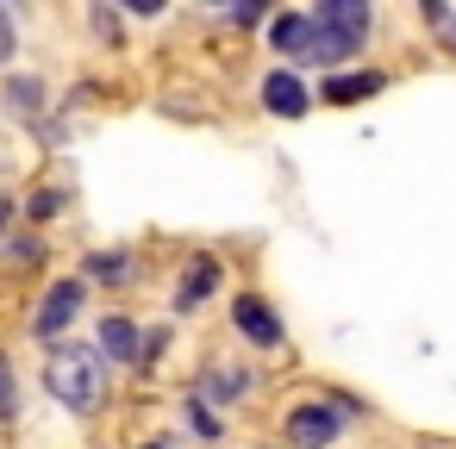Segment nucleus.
Instances as JSON below:
<instances>
[{
    "label": "nucleus",
    "instance_id": "obj_17",
    "mask_svg": "<svg viewBox=\"0 0 456 449\" xmlns=\"http://www.w3.org/2000/svg\"><path fill=\"white\" fill-rule=\"evenodd\" d=\"M13 51H20V38H13V13L0 7V63H13Z\"/></svg>",
    "mask_w": 456,
    "mask_h": 449
},
{
    "label": "nucleus",
    "instance_id": "obj_10",
    "mask_svg": "<svg viewBox=\"0 0 456 449\" xmlns=\"http://www.w3.org/2000/svg\"><path fill=\"white\" fill-rule=\"evenodd\" d=\"M0 100H7V113L45 125V113H51V82H45V76H7V82H0Z\"/></svg>",
    "mask_w": 456,
    "mask_h": 449
},
{
    "label": "nucleus",
    "instance_id": "obj_8",
    "mask_svg": "<svg viewBox=\"0 0 456 449\" xmlns=\"http://www.w3.org/2000/svg\"><path fill=\"white\" fill-rule=\"evenodd\" d=\"M306 107H313V94H306V82H300L294 69H269V76H263V113H275V119H306Z\"/></svg>",
    "mask_w": 456,
    "mask_h": 449
},
{
    "label": "nucleus",
    "instance_id": "obj_3",
    "mask_svg": "<svg viewBox=\"0 0 456 449\" xmlns=\"http://www.w3.org/2000/svg\"><path fill=\"white\" fill-rule=\"evenodd\" d=\"M82 306H88V281H82V275L51 281L45 300H38V312H32V337H38V343H63V331L82 318Z\"/></svg>",
    "mask_w": 456,
    "mask_h": 449
},
{
    "label": "nucleus",
    "instance_id": "obj_19",
    "mask_svg": "<svg viewBox=\"0 0 456 449\" xmlns=\"http://www.w3.org/2000/svg\"><path fill=\"white\" fill-rule=\"evenodd\" d=\"M437 44H444V51H450V57H456V13H450V20H444V26H437Z\"/></svg>",
    "mask_w": 456,
    "mask_h": 449
},
{
    "label": "nucleus",
    "instance_id": "obj_15",
    "mask_svg": "<svg viewBox=\"0 0 456 449\" xmlns=\"http://www.w3.org/2000/svg\"><path fill=\"white\" fill-rule=\"evenodd\" d=\"M13 418H20V381H13L7 349H0V424H13Z\"/></svg>",
    "mask_w": 456,
    "mask_h": 449
},
{
    "label": "nucleus",
    "instance_id": "obj_9",
    "mask_svg": "<svg viewBox=\"0 0 456 449\" xmlns=\"http://www.w3.org/2000/svg\"><path fill=\"white\" fill-rule=\"evenodd\" d=\"M94 349H101V362H119V368H126V362H138V356H144V331H138L126 312H107V318H101Z\"/></svg>",
    "mask_w": 456,
    "mask_h": 449
},
{
    "label": "nucleus",
    "instance_id": "obj_22",
    "mask_svg": "<svg viewBox=\"0 0 456 449\" xmlns=\"http://www.w3.org/2000/svg\"><path fill=\"white\" fill-rule=\"evenodd\" d=\"M144 449H169V443H144Z\"/></svg>",
    "mask_w": 456,
    "mask_h": 449
},
{
    "label": "nucleus",
    "instance_id": "obj_14",
    "mask_svg": "<svg viewBox=\"0 0 456 449\" xmlns=\"http://www.w3.org/2000/svg\"><path fill=\"white\" fill-rule=\"evenodd\" d=\"M126 275H132V256L126 250H94L82 262V281H126Z\"/></svg>",
    "mask_w": 456,
    "mask_h": 449
},
{
    "label": "nucleus",
    "instance_id": "obj_13",
    "mask_svg": "<svg viewBox=\"0 0 456 449\" xmlns=\"http://www.w3.org/2000/svg\"><path fill=\"white\" fill-rule=\"evenodd\" d=\"M63 206H69V194H63V188H32L20 212H26L32 225H51V219H63Z\"/></svg>",
    "mask_w": 456,
    "mask_h": 449
},
{
    "label": "nucleus",
    "instance_id": "obj_18",
    "mask_svg": "<svg viewBox=\"0 0 456 449\" xmlns=\"http://www.w3.org/2000/svg\"><path fill=\"white\" fill-rule=\"evenodd\" d=\"M38 256H45L38 237H20V244H13V262H38Z\"/></svg>",
    "mask_w": 456,
    "mask_h": 449
},
{
    "label": "nucleus",
    "instance_id": "obj_21",
    "mask_svg": "<svg viewBox=\"0 0 456 449\" xmlns=\"http://www.w3.org/2000/svg\"><path fill=\"white\" fill-rule=\"evenodd\" d=\"M13 212H20V206H13V194H0V225H7Z\"/></svg>",
    "mask_w": 456,
    "mask_h": 449
},
{
    "label": "nucleus",
    "instance_id": "obj_5",
    "mask_svg": "<svg viewBox=\"0 0 456 449\" xmlns=\"http://www.w3.org/2000/svg\"><path fill=\"white\" fill-rule=\"evenodd\" d=\"M232 325H238V337L256 343V349H281V343H288V325H281V312H275L263 293H238V300H232Z\"/></svg>",
    "mask_w": 456,
    "mask_h": 449
},
{
    "label": "nucleus",
    "instance_id": "obj_20",
    "mask_svg": "<svg viewBox=\"0 0 456 449\" xmlns=\"http://www.w3.org/2000/svg\"><path fill=\"white\" fill-rule=\"evenodd\" d=\"M7 169H13V144H7V138H0V175H7Z\"/></svg>",
    "mask_w": 456,
    "mask_h": 449
},
{
    "label": "nucleus",
    "instance_id": "obj_1",
    "mask_svg": "<svg viewBox=\"0 0 456 449\" xmlns=\"http://www.w3.org/2000/svg\"><path fill=\"white\" fill-rule=\"evenodd\" d=\"M45 393L63 405V412H76V418H94L101 405H107V362H101V349L94 343H51L45 349Z\"/></svg>",
    "mask_w": 456,
    "mask_h": 449
},
{
    "label": "nucleus",
    "instance_id": "obj_4",
    "mask_svg": "<svg viewBox=\"0 0 456 449\" xmlns=\"http://www.w3.org/2000/svg\"><path fill=\"white\" fill-rule=\"evenodd\" d=\"M281 437H288V449H331L344 437V412L331 399H300L281 418Z\"/></svg>",
    "mask_w": 456,
    "mask_h": 449
},
{
    "label": "nucleus",
    "instance_id": "obj_7",
    "mask_svg": "<svg viewBox=\"0 0 456 449\" xmlns=\"http://www.w3.org/2000/svg\"><path fill=\"white\" fill-rule=\"evenodd\" d=\"M219 275H225V269H219V256H207V250H200V256L182 269V281H175V300H169V306H175V312H200V306L219 293Z\"/></svg>",
    "mask_w": 456,
    "mask_h": 449
},
{
    "label": "nucleus",
    "instance_id": "obj_11",
    "mask_svg": "<svg viewBox=\"0 0 456 449\" xmlns=\"http://www.w3.org/2000/svg\"><path fill=\"white\" fill-rule=\"evenodd\" d=\"M387 82L375 76V69H350V76H325L319 82V100L325 107H356V100H369V94H381Z\"/></svg>",
    "mask_w": 456,
    "mask_h": 449
},
{
    "label": "nucleus",
    "instance_id": "obj_12",
    "mask_svg": "<svg viewBox=\"0 0 456 449\" xmlns=\"http://www.w3.org/2000/svg\"><path fill=\"white\" fill-rule=\"evenodd\" d=\"M244 393H250V374H244V368H207L200 387H194L200 405H232V399H244Z\"/></svg>",
    "mask_w": 456,
    "mask_h": 449
},
{
    "label": "nucleus",
    "instance_id": "obj_6",
    "mask_svg": "<svg viewBox=\"0 0 456 449\" xmlns=\"http://www.w3.org/2000/svg\"><path fill=\"white\" fill-rule=\"evenodd\" d=\"M269 51H281L288 63H319L313 13H275V20H269Z\"/></svg>",
    "mask_w": 456,
    "mask_h": 449
},
{
    "label": "nucleus",
    "instance_id": "obj_2",
    "mask_svg": "<svg viewBox=\"0 0 456 449\" xmlns=\"http://www.w3.org/2000/svg\"><path fill=\"white\" fill-rule=\"evenodd\" d=\"M375 26V7L369 0H319L313 7V32H319V63H350L362 51Z\"/></svg>",
    "mask_w": 456,
    "mask_h": 449
},
{
    "label": "nucleus",
    "instance_id": "obj_16",
    "mask_svg": "<svg viewBox=\"0 0 456 449\" xmlns=\"http://www.w3.org/2000/svg\"><path fill=\"white\" fill-rule=\"evenodd\" d=\"M188 424H194L200 437H219V418H213V405H200L194 393H188Z\"/></svg>",
    "mask_w": 456,
    "mask_h": 449
}]
</instances>
